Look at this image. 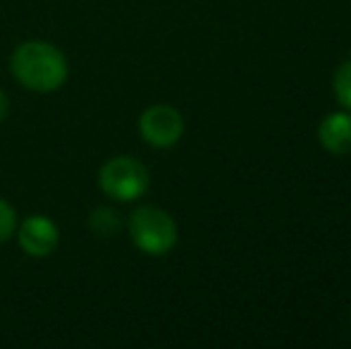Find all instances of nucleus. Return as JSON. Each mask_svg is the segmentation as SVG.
<instances>
[{
  "label": "nucleus",
  "mask_w": 351,
  "mask_h": 349,
  "mask_svg": "<svg viewBox=\"0 0 351 349\" xmlns=\"http://www.w3.org/2000/svg\"><path fill=\"white\" fill-rule=\"evenodd\" d=\"M5 115H8V96H5V91L0 88V122L5 120Z\"/></svg>",
  "instance_id": "obj_10"
},
{
  "label": "nucleus",
  "mask_w": 351,
  "mask_h": 349,
  "mask_svg": "<svg viewBox=\"0 0 351 349\" xmlns=\"http://www.w3.org/2000/svg\"><path fill=\"white\" fill-rule=\"evenodd\" d=\"M12 75L32 91H56L67 80V60L53 43L27 41L12 56Z\"/></svg>",
  "instance_id": "obj_1"
},
{
  "label": "nucleus",
  "mask_w": 351,
  "mask_h": 349,
  "mask_svg": "<svg viewBox=\"0 0 351 349\" xmlns=\"http://www.w3.org/2000/svg\"><path fill=\"white\" fill-rule=\"evenodd\" d=\"M17 239H19V247L29 256L43 258L56 252L58 242H60V232H58V225L51 218H46V215H29L19 225Z\"/></svg>",
  "instance_id": "obj_5"
},
{
  "label": "nucleus",
  "mask_w": 351,
  "mask_h": 349,
  "mask_svg": "<svg viewBox=\"0 0 351 349\" xmlns=\"http://www.w3.org/2000/svg\"><path fill=\"white\" fill-rule=\"evenodd\" d=\"M88 228L98 237H112L120 230V218L112 208H96L88 215Z\"/></svg>",
  "instance_id": "obj_7"
},
{
  "label": "nucleus",
  "mask_w": 351,
  "mask_h": 349,
  "mask_svg": "<svg viewBox=\"0 0 351 349\" xmlns=\"http://www.w3.org/2000/svg\"><path fill=\"white\" fill-rule=\"evenodd\" d=\"M130 234L143 254L162 256L177 242V225L162 208L141 206L130 218Z\"/></svg>",
  "instance_id": "obj_2"
},
{
  "label": "nucleus",
  "mask_w": 351,
  "mask_h": 349,
  "mask_svg": "<svg viewBox=\"0 0 351 349\" xmlns=\"http://www.w3.org/2000/svg\"><path fill=\"white\" fill-rule=\"evenodd\" d=\"M17 230V213L8 201L0 199V242L10 239Z\"/></svg>",
  "instance_id": "obj_9"
},
{
  "label": "nucleus",
  "mask_w": 351,
  "mask_h": 349,
  "mask_svg": "<svg viewBox=\"0 0 351 349\" xmlns=\"http://www.w3.org/2000/svg\"><path fill=\"white\" fill-rule=\"evenodd\" d=\"M335 96L347 110H351V60L342 62L335 72Z\"/></svg>",
  "instance_id": "obj_8"
},
{
  "label": "nucleus",
  "mask_w": 351,
  "mask_h": 349,
  "mask_svg": "<svg viewBox=\"0 0 351 349\" xmlns=\"http://www.w3.org/2000/svg\"><path fill=\"white\" fill-rule=\"evenodd\" d=\"M141 136L151 146L158 149H167L175 146L184 134V120H182L180 110L170 106H151L139 120Z\"/></svg>",
  "instance_id": "obj_4"
},
{
  "label": "nucleus",
  "mask_w": 351,
  "mask_h": 349,
  "mask_svg": "<svg viewBox=\"0 0 351 349\" xmlns=\"http://www.w3.org/2000/svg\"><path fill=\"white\" fill-rule=\"evenodd\" d=\"M98 182L110 199L134 201L148 189V170L141 160L130 158V156H117L101 168Z\"/></svg>",
  "instance_id": "obj_3"
},
{
  "label": "nucleus",
  "mask_w": 351,
  "mask_h": 349,
  "mask_svg": "<svg viewBox=\"0 0 351 349\" xmlns=\"http://www.w3.org/2000/svg\"><path fill=\"white\" fill-rule=\"evenodd\" d=\"M318 141L330 154H351V115L349 112H330L318 127Z\"/></svg>",
  "instance_id": "obj_6"
}]
</instances>
